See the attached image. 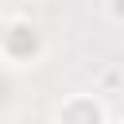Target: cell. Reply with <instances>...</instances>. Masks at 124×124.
I'll use <instances>...</instances> for the list:
<instances>
[{"label": "cell", "instance_id": "cell-1", "mask_svg": "<svg viewBox=\"0 0 124 124\" xmlns=\"http://www.w3.org/2000/svg\"><path fill=\"white\" fill-rule=\"evenodd\" d=\"M0 54L16 66L23 62H35L43 54V39H39V27L27 23V19H12L4 31H0Z\"/></svg>", "mask_w": 124, "mask_h": 124}, {"label": "cell", "instance_id": "cell-2", "mask_svg": "<svg viewBox=\"0 0 124 124\" xmlns=\"http://www.w3.org/2000/svg\"><path fill=\"white\" fill-rule=\"evenodd\" d=\"M54 120L58 124H105V108L93 97H70L66 105H58Z\"/></svg>", "mask_w": 124, "mask_h": 124}, {"label": "cell", "instance_id": "cell-3", "mask_svg": "<svg viewBox=\"0 0 124 124\" xmlns=\"http://www.w3.org/2000/svg\"><path fill=\"white\" fill-rule=\"evenodd\" d=\"M105 16L112 23H124V0H105Z\"/></svg>", "mask_w": 124, "mask_h": 124}]
</instances>
